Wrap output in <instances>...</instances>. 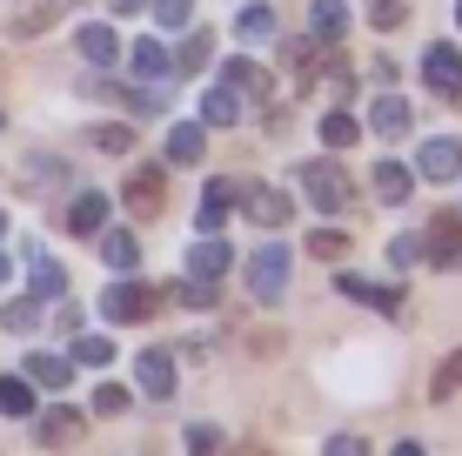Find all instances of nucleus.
I'll return each instance as SVG.
<instances>
[{
    "label": "nucleus",
    "mask_w": 462,
    "mask_h": 456,
    "mask_svg": "<svg viewBox=\"0 0 462 456\" xmlns=\"http://www.w3.org/2000/svg\"><path fill=\"white\" fill-rule=\"evenodd\" d=\"M154 309H162V295H154L148 282H115V289L101 295V316L107 322H148Z\"/></svg>",
    "instance_id": "nucleus-3"
},
{
    "label": "nucleus",
    "mask_w": 462,
    "mask_h": 456,
    "mask_svg": "<svg viewBox=\"0 0 462 456\" xmlns=\"http://www.w3.org/2000/svg\"><path fill=\"white\" fill-rule=\"evenodd\" d=\"M201 121H208V128H235V121H242V94H235L228 81L208 88L201 94Z\"/></svg>",
    "instance_id": "nucleus-18"
},
{
    "label": "nucleus",
    "mask_w": 462,
    "mask_h": 456,
    "mask_svg": "<svg viewBox=\"0 0 462 456\" xmlns=\"http://www.w3.org/2000/svg\"><path fill=\"white\" fill-rule=\"evenodd\" d=\"M369 21L382 27V34H389V27H402V21H409V7H402V0H375V7H369Z\"/></svg>",
    "instance_id": "nucleus-41"
},
{
    "label": "nucleus",
    "mask_w": 462,
    "mask_h": 456,
    "mask_svg": "<svg viewBox=\"0 0 462 456\" xmlns=\"http://www.w3.org/2000/svg\"><path fill=\"white\" fill-rule=\"evenodd\" d=\"M389 262H395V269H416V262H422V235H395V242H389Z\"/></svg>",
    "instance_id": "nucleus-38"
},
{
    "label": "nucleus",
    "mask_w": 462,
    "mask_h": 456,
    "mask_svg": "<svg viewBox=\"0 0 462 456\" xmlns=\"http://www.w3.org/2000/svg\"><path fill=\"white\" fill-rule=\"evenodd\" d=\"M27 175H34V188H60L68 168H60V154H34V162H27Z\"/></svg>",
    "instance_id": "nucleus-36"
},
{
    "label": "nucleus",
    "mask_w": 462,
    "mask_h": 456,
    "mask_svg": "<svg viewBox=\"0 0 462 456\" xmlns=\"http://www.w3.org/2000/svg\"><path fill=\"white\" fill-rule=\"evenodd\" d=\"M422 74H429V88H436L442 101H462V54H456L449 41H436L422 54Z\"/></svg>",
    "instance_id": "nucleus-7"
},
{
    "label": "nucleus",
    "mask_w": 462,
    "mask_h": 456,
    "mask_svg": "<svg viewBox=\"0 0 462 456\" xmlns=\"http://www.w3.org/2000/svg\"><path fill=\"white\" fill-rule=\"evenodd\" d=\"M309 27H315V41H322V47H336V41L348 34V14H342V0H315V7H309Z\"/></svg>",
    "instance_id": "nucleus-20"
},
{
    "label": "nucleus",
    "mask_w": 462,
    "mask_h": 456,
    "mask_svg": "<svg viewBox=\"0 0 462 456\" xmlns=\"http://www.w3.org/2000/svg\"><path fill=\"white\" fill-rule=\"evenodd\" d=\"M395 456H429V443H422V436H402V443H395Z\"/></svg>",
    "instance_id": "nucleus-44"
},
{
    "label": "nucleus",
    "mask_w": 462,
    "mask_h": 456,
    "mask_svg": "<svg viewBox=\"0 0 462 456\" xmlns=\"http://www.w3.org/2000/svg\"><path fill=\"white\" fill-rule=\"evenodd\" d=\"M107 7H115V14H141L148 0H107Z\"/></svg>",
    "instance_id": "nucleus-45"
},
{
    "label": "nucleus",
    "mask_w": 462,
    "mask_h": 456,
    "mask_svg": "<svg viewBox=\"0 0 462 456\" xmlns=\"http://www.w3.org/2000/svg\"><path fill=\"white\" fill-rule=\"evenodd\" d=\"M356 135H362V121L348 115V107H336V115H322V141H328V148H348Z\"/></svg>",
    "instance_id": "nucleus-30"
},
{
    "label": "nucleus",
    "mask_w": 462,
    "mask_h": 456,
    "mask_svg": "<svg viewBox=\"0 0 462 456\" xmlns=\"http://www.w3.org/2000/svg\"><path fill=\"white\" fill-rule=\"evenodd\" d=\"M101 262H107V269H134V262H141V242H134L127 228H101Z\"/></svg>",
    "instance_id": "nucleus-23"
},
{
    "label": "nucleus",
    "mask_w": 462,
    "mask_h": 456,
    "mask_svg": "<svg viewBox=\"0 0 462 456\" xmlns=\"http://www.w3.org/2000/svg\"><path fill=\"white\" fill-rule=\"evenodd\" d=\"M181 443H188V456H221V430L215 423H188Z\"/></svg>",
    "instance_id": "nucleus-32"
},
{
    "label": "nucleus",
    "mask_w": 462,
    "mask_h": 456,
    "mask_svg": "<svg viewBox=\"0 0 462 456\" xmlns=\"http://www.w3.org/2000/svg\"><path fill=\"white\" fill-rule=\"evenodd\" d=\"M456 27H462V0H456Z\"/></svg>",
    "instance_id": "nucleus-47"
},
{
    "label": "nucleus",
    "mask_w": 462,
    "mask_h": 456,
    "mask_svg": "<svg viewBox=\"0 0 462 456\" xmlns=\"http://www.w3.org/2000/svg\"><path fill=\"white\" fill-rule=\"evenodd\" d=\"M208 60H215V41H208V34H188V41H181V54H174V68L201 74V68H208Z\"/></svg>",
    "instance_id": "nucleus-31"
},
{
    "label": "nucleus",
    "mask_w": 462,
    "mask_h": 456,
    "mask_svg": "<svg viewBox=\"0 0 462 456\" xmlns=\"http://www.w3.org/2000/svg\"><path fill=\"white\" fill-rule=\"evenodd\" d=\"M127 68H134V74H141V88H148V81H168V74H174V60H168V47L134 41V47H127Z\"/></svg>",
    "instance_id": "nucleus-16"
},
{
    "label": "nucleus",
    "mask_w": 462,
    "mask_h": 456,
    "mask_svg": "<svg viewBox=\"0 0 462 456\" xmlns=\"http://www.w3.org/2000/svg\"><path fill=\"white\" fill-rule=\"evenodd\" d=\"M0 416H34V396L21 376H0Z\"/></svg>",
    "instance_id": "nucleus-28"
},
{
    "label": "nucleus",
    "mask_w": 462,
    "mask_h": 456,
    "mask_svg": "<svg viewBox=\"0 0 462 456\" xmlns=\"http://www.w3.org/2000/svg\"><path fill=\"white\" fill-rule=\"evenodd\" d=\"M242 209V181L235 175H221V181H208V195H201V215H195V235H221V222Z\"/></svg>",
    "instance_id": "nucleus-5"
},
{
    "label": "nucleus",
    "mask_w": 462,
    "mask_h": 456,
    "mask_svg": "<svg viewBox=\"0 0 462 456\" xmlns=\"http://www.w3.org/2000/svg\"><path fill=\"white\" fill-rule=\"evenodd\" d=\"M422 256L436 262V269H456V262H462V215H436V222H429Z\"/></svg>",
    "instance_id": "nucleus-9"
},
{
    "label": "nucleus",
    "mask_w": 462,
    "mask_h": 456,
    "mask_svg": "<svg viewBox=\"0 0 462 456\" xmlns=\"http://www.w3.org/2000/svg\"><path fill=\"white\" fill-rule=\"evenodd\" d=\"M68 376H74V363H60V356H34L27 363V383H41V389H68Z\"/></svg>",
    "instance_id": "nucleus-26"
},
{
    "label": "nucleus",
    "mask_w": 462,
    "mask_h": 456,
    "mask_svg": "<svg viewBox=\"0 0 462 456\" xmlns=\"http://www.w3.org/2000/svg\"><path fill=\"white\" fill-rule=\"evenodd\" d=\"M174 302H181V309H208V302H215V282H181V289H174Z\"/></svg>",
    "instance_id": "nucleus-40"
},
{
    "label": "nucleus",
    "mask_w": 462,
    "mask_h": 456,
    "mask_svg": "<svg viewBox=\"0 0 462 456\" xmlns=\"http://www.w3.org/2000/svg\"><path fill=\"white\" fill-rule=\"evenodd\" d=\"M94 410H101V416H121V410H127V389H121V383H101V389H94Z\"/></svg>",
    "instance_id": "nucleus-42"
},
{
    "label": "nucleus",
    "mask_w": 462,
    "mask_h": 456,
    "mask_svg": "<svg viewBox=\"0 0 462 456\" xmlns=\"http://www.w3.org/2000/svg\"><path fill=\"white\" fill-rule=\"evenodd\" d=\"M322 456H369V436H356V430H342V436H328Z\"/></svg>",
    "instance_id": "nucleus-39"
},
{
    "label": "nucleus",
    "mask_w": 462,
    "mask_h": 456,
    "mask_svg": "<svg viewBox=\"0 0 462 456\" xmlns=\"http://www.w3.org/2000/svg\"><path fill=\"white\" fill-rule=\"evenodd\" d=\"M242 215H248L254 228H289L295 201L282 195V188H242Z\"/></svg>",
    "instance_id": "nucleus-8"
},
{
    "label": "nucleus",
    "mask_w": 462,
    "mask_h": 456,
    "mask_svg": "<svg viewBox=\"0 0 462 456\" xmlns=\"http://www.w3.org/2000/svg\"><path fill=\"white\" fill-rule=\"evenodd\" d=\"M121 201H127V209H134V215H162L168 209V168H134V175H127V188H121Z\"/></svg>",
    "instance_id": "nucleus-4"
},
{
    "label": "nucleus",
    "mask_w": 462,
    "mask_h": 456,
    "mask_svg": "<svg viewBox=\"0 0 462 456\" xmlns=\"http://www.w3.org/2000/svg\"><path fill=\"white\" fill-rule=\"evenodd\" d=\"M235 34H242L248 47L275 41V7H242V14H235Z\"/></svg>",
    "instance_id": "nucleus-24"
},
{
    "label": "nucleus",
    "mask_w": 462,
    "mask_h": 456,
    "mask_svg": "<svg viewBox=\"0 0 462 456\" xmlns=\"http://www.w3.org/2000/svg\"><path fill=\"white\" fill-rule=\"evenodd\" d=\"M81 54L94 60V68H115V60H121V41H115V27L88 21V27H81Z\"/></svg>",
    "instance_id": "nucleus-21"
},
{
    "label": "nucleus",
    "mask_w": 462,
    "mask_h": 456,
    "mask_svg": "<svg viewBox=\"0 0 462 456\" xmlns=\"http://www.w3.org/2000/svg\"><path fill=\"white\" fill-rule=\"evenodd\" d=\"M34 322H41L34 302H7V329H34Z\"/></svg>",
    "instance_id": "nucleus-43"
},
{
    "label": "nucleus",
    "mask_w": 462,
    "mask_h": 456,
    "mask_svg": "<svg viewBox=\"0 0 462 456\" xmlns=\"http://www.w3.org/2000/svg\"><path fill=\"white\" fill-rule=\"evenodd\" d=\"M221 74H228V88H235V94H254V101H268V68H254L248 54H235Z\"/></svg>",
    "instance_id": "nucleus-22"
},
{
    "label": "nucleus",
    "mask_w": 462,
    "mask_h": 456,
    "mask_svg": "<svg viewBox=\"0 0 462 456\" xmlns=\"http://www.w3.org/2000/svg\"><path fill=\"white\" fill-rule=\"evenodd\" d=\"M94 148H101V154H134V128L107 121V128H94Z\"/></svg>",
    "instance_id": "nucleus-34"
},
{
    "label": "nucleus",
    "mask_w": 462,
    "mask_h": 456,
    "mask_svg": "<svg viewBox=\"0 0 462 456\" xmlns=\"http://www.w3.org/2000/svg\"><path fill=\"white\" fill-rule=\"evenodd\" d=\"M68 228L94 242V235L107 228V195H74V201H68Z\"/></svg>",
    "instance_id": "nucleus-17"
},
{
    "label": "nucleus",
    "mask_w": 462,
    "mask_h": 456,
    "mask_svg": "<svg viewBox=\"0 0 462 456\" xmlns=\"http://www.w3.org/2000/svg\"><path fill=\"white\" fill-rule=\"evenodd\" d=\"M416 175H422V181H462V141H456V135L422 141V154H416Z\"/></svg>",
    "instance_id": "nucleus-6"
},
{
    "label": "nucleus",
    "mask_w": 462,
    "mask_h": 456,
    "mask_svg": "<svg viewBox=\"0 0 462 456\" xmlns=\"http://www.w3.org/2000/svg\"><path fill=\"white\" fill-rule=\"evenodd\" d=\"M456 396H462V349L436 369V383H429V403H456Z\"/></svg>",
    "instance_id": "nucleus-27"
},
{
    "label": "nucleus",
    "mask_w": 462,
    "mask_h": 456,
    "mask_svg": "<svg viewBox=\"0 0 462 456\" xmlns=\"http://www.w3.org/2000/svg\"><path fill=\"white\" fill-rule=\"evenodd\" d=\"M0 282H7V262H0Z\"/></svg>",
    "instance_id": "nucleus-48"
},
{
    "label": "nucleus",
    "mask_w": 462,
    "mask_h": 456,
    "mask_svg": "<svg viewBox=\"0 0 462 456\" xmlns=\"http://www.w3.org/2000/svg\"><path fill=\"white\" fill-rule=\"evenodd\" d=\"M235 456H275V450H235Z\"/></svg>",
    "instance_id": "nucleus-46"
},
{
    "label": "nucleus",
    "mask_w": 462,
    "mask_h": 456,
    "mask_svg": "<svg viewBox=\"0 0 462 456\" xmlns=\"http://www.w3.org/2000/svg\"><path fill=\"white\" fill-rule=\"evenodd\" d=\"M375 201H389V209H402V201H409V188H416V175H409V168L402 162H375Z\"/></svg>",
    "instance_id": "nucleus-15"
},
{
    "label": "nucleus",
    "mask_w": 462,
    "mask_h": 456,
    "mask_svg": "<svg viewBox=\"0 0 462 456\" xmlns=\"http://www.w3.org/2000/svg\"><path fill=\"white\" fill-rule=\"evenodd\" d=\"M107 356H115V342H107V336H81V342H74V363H88V369H101Z\"/></svg>",
    "instance_id": "nucleus-35"
},
{
    "label": "nucleus",
    "mask_w": 462,
    "mask_h": 456,
    "mask_svg": "<svg viewBox=\"0 0 462 456\" xmlns=\"http://www.w3.org/2000/svg\"><path fill=\"white\" fill-rule=\"evenodd\" d=\"M309 256L342 262V256H348V235H342V228H315V235H309Z\"/></svg>",
    "instance_id": "nucleus-33"
},
{
    "label": "nucleus",
    "mask_w": 462,
    "mask_h": 456,
    "mask_svg": "<svg viewBox=\"0 0 462 456\" xmlns=\"http://www.w3.org/2000/svg\"><path fill=\"white\" fill-rule=\"evenodd\" d=\"M0 228H7V222H0Z\"/></svg>",
    "instance_id": "nucleus-49"
},
{
    "label": "nucleus",
    "mask_w": 462,
    "mask_h": 456,
    "mask_svg": "<svg viewBox=\"0 0 462 456\" xmlns=\"http://www.w3.org/2000/svg\"><path fill=\"white\" fill-rule=\"evenodd\" d=\"M301 181H309V201H315V209H328V215H342L348 201H356L342 162H309V168H301Z\"/></svg>",
    "instance_id": "nucleus-2"
},
{
    "label": "nucleus",
    "mask_w": 462,
    "mask_h": 456,
    "mask_svg": "<svg viewBox=\"0 0 462 456\" xmlns=\"http://www.w3.org/2000/svg\"><path fill=\"white\" fill-rule=\"evenodd\" d=\"M81 430H88V423H81V416H74V410H47V416L34 423V436H41V443H54V450H68V443H81Z\"/></svg>",
    "instance_id": "nucleus-19"
},
{
    "label": "nucleus",
    "mask_w": 462,
    "mask_h": 456,
    "mask_svg": "<svg viewBox=\"0 0 462 456\" xmlns=\"http://www.w3.org/2000/svg\"><path fill=\"white\" fill-rule=\"evenodd\" d=\"M68 7H74V0H21V14L7 21V34L14 41H34V34L54 27V14H68Z\"/></svg>",
    "instance_id": "nucleus-10"
},
{
    "label": "nucleus",
    "mask_w": 462,
    "mask_h": 456,
    "mask_svg": "<svg viewBox=\"0 0 462 456\" xmlns=\"http://www.w3.org/2000/svg\"><path fill=\"white\" fill-rule=\"evenodd\" d=\"M134 383L148 389V403H168V396H174V356H162V349H141Z\"/></svg>",
    "instance_id": "nucleus-11"
},
{
    "label": "nucleus",
    "mask_w": 462,
    "mask_h": 456,
    "mask_svg": "<svg viewBox=\"0 0 462 456\" xmlns=\"http://www.w3.org/2000/svg\"><path fill=\"white\" fill-rule=\"evenodd\" d=\"M34 289H41V295H60V289H68V275H60V262L34 256Z\"/></svg>",
    "instance_id": "nucleus-37"
},
{
    "label": "nucleus",
    "mask_w": 462,
    "mask_h": 456,
    "mask_svg": "<svg viewBox=\"0 0 462 456\" xmlns=\"http://www.w3.org/2000/svg\"><path fill=\"white\" fill-rule=\"evenodd\" d=\"M188 275H195V282H221V275H228V242H221V235H195V248H188Z\"/></svg>",
    "instance_id": "nucleus-13"
},
{
    "label": "nucleus",
    "mask_w": 462,
    "mask_h": 456,
    "mask_svg": "<svg viewBox=\"0 0 462 456\" xmlns=\"http://www.w3.org/2000/svg\"><path fill=\"white\" fill-rule=\"evenodd\" d=\"M248 289L262 295V302H282V295H289V248L282 242H262L248 256Z\"/></svg>",
    "instance_id": "nucleus-1"
},
{
    "label": "nucleus",
    "mask_w": 462,
    "mask_h": 456,
    "mask_svg": "<svg viewBox=\"0 0 462 456\" xmlns=\"http://www.w3.org/2000/svg\"><path fill=\"white\" fill-rule=\"evenodd\" d=\"M154 21H162L168 34H188V27H195V0H154Z\"/></svg>",
    "instance_id": "nucleus-29"
},
{
    "label": "nucleus",
    "mask_w": 462,
    "mask_h": 456,
    "mask_svg": "<svg viewBox=\"0 0 462 456\" xmlns=\"http://www.w3.org/2000/svg\"><path fill=\"white\" fill-rule=\"evenodd\" d=\"M369 135H382V141H395V135H409V101L402 94H382V101L369 107V121H362Z\"/></svg>",
    "instance_id": "nucleus-14"
},
{
    "label": "nucleus",
    "mask_w": 462,
    "mask_h": 456,
    "mask_svg": "<svg viewBox=\"0 0 462 456\" xmlns=\"http://www.w3.org/2000/svg\"><path fill=\"white\" fill-rule=\"evenodd\" d=\"M336 289L348 295V302H369V309H382V316H395V309H402V289H395V282H369V275H342Z\"/></svg>",
    "instance_id": "nucleus-12"
},
{
    "label": "nucleus",
    "mask_w": 462,
    "mask_h": 456,
    "mask_svg": "<svg viewBox=\"0 0 462 456\" xmlns=\"http://www.w3.org/2000/svg\"><path fill=\"white\" fill-rule=\"evenodd\" d=\"M201 141H208L201 121H195V128H174V135H168V162H174V168H195V162H201Z\"/></svg>",
    "instance_id": "nucleus-25"
}]
</instances>
